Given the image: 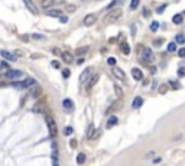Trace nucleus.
Wrapping results in <instances>:
<instances>
[{
    "label": "nucleus",
    "instance_id": "ddd939ff",
    "mask_svg": "<svg viewBox=\"0 0 185 166\" xmlns=\"http://www.w3.org/2000/svg\"><path fill=\"white\" fill-rule=\"evenodd\" d=\"M143 104V98L142 97H136V98L132 101V108H140Z\"/></svg>",
    "mask_w": 185,
    "mask_h": 166
},
{
    "label": "nucleus",
    "instance_id": "2f4dec72",
    "mask_svg": "<svg viewBox=\"0 0 185 166\" xmlns=\"http://www.w3.org/2000/svg\"><path fill=\"white\" fill-rule=\"evenodd\" d=\"M169 84L172 85V88H174V90H178V88H181V84H179L178 81H175V80L169 81Z\"/></svg>",
    "mask_w": 185,
    "mask_h": 166
},
{
    "label": "nucleus",
    "instance_id": "7c9ffc66",
    "mask_svg": "<svg viewBox=\"0 0 185 166\" xmlns=\"http://www.w3.org/2000/svg\"><path fill=\"white\" fill-rule=\"evenodd\" d=\"M168 51H169V52H175V51H177V43H175V42L168 43Z\"/></svg>",
    "mask_w": 185,
    "mask_h": 166
},
{
    "label": "nucleus",
    "instance_id": "9b49d317",
    "mask_svg": "<svg viewBox=\"0 0 185 166\" xmlns=\"http://www.w3.org/2000/svg\"><path fill=\"white\" fill-rule=\"evenodd\" d=\"M132 75H133V78L138 80V81L143 80V72H142L139 68H132Z\"/></svg>",
    "mask_w": 185,
    "mask_h": 166
},
{
    "label": "nucleus",
    "instance_id": "4468645a",
    "mask_svg": "<svg viewBox=\"0 0 185 166\" xmlns=\"http://www.w3.org/2000/svg\"><path fill=\"white\" fill-rule=\"evenodd\" d=\"M46 16H51V18H58V16H62V12L58 10V9H52V10H48L46 12Z\"/></svg>",
    "mask_w": 185,
    "mask_h": 166
},
{
    "label": "nucleus",
    "instance_id": "6ab92c4d",
    "mask_svg": "<svg viewBox=\"0 0 185 166\" xmlns=\"http://www.w3.org/2000/svg\"><path fill=\"white\" fill-rule=\"evenodd\" d=\"M114 93H116V97H119V98H122V97L125 95L123 90H122L120 85H117V84H114Z\"/></svg>",
    "mask_w": 185,
    "mask_h": 166
},
{
    "label": "nucleus",
    "instance_id": "f8f14e48",
    "mask_svg": "<svg viewBox=\"0 0 185 166\" xmlns=\"http://www.w3.org/2000/svg\"><path fill=\"white\" fill-rule=\"evenodd\" d=\"M0 55H2L5 59H9V61H15V59H16V55L10 53L9 51H0Z\"/></svg>",
    "mask_w": 185,
    "mask_h": 166
},
{
    "label": "nucleus",
    "instance_id": "2eb2a0df",
    "mask_svg": "<svg viewBox=\"0 0 185 166\" xmlns=\"http://www.w3.org/2000/svg\"><path fill=\"white\" fill-rule=\"evenodd\" d=\"M119 123V119L116 117V116H112L110 119L107 120V129H110V127H113V126H116Z\"/></svg>",
    "mask_w": 185,
    "mask_h": 166
},
{
    "label": "nucleus",
    "instance_id": "c756f323",
    "mask_svg": "<svg viewBox=\"0 0 185 166\" xmlns=\"http://www.w3.org/2000/svg\"><path fill=\"white\" fill-rule=\"evenodd\" d=\"M139 3H140V0H132V2H130V9H132V10L138 9V7H139Z\"/></svg>",
    "mask_w": 185,
    "mask_h": 166
},
{
    "label": "nucleus",
    "instance_id": "72a5a7b5",
    "mask_svg": "<svg viewBox=\"0 0 185 166\" xmlns=\"http://www.w3.org/2000/svg\"><path fill=\"white\" fill-rule=\"evenodd\" d=\"M162 42H164V40H162V38L155 39V40H153V46H161V45H162Z\"/></svg>",
    "mask_w": 185,
    "mask_h": 166
},
{
    "label": "nucleus",
    "instance_id": "1a4fd4ad",
    "mask_svg": "<svg viewBox=\"0 0 185 166\" xmlns=\"http://www.w3.org/2000/svg\"><path fill=\"white\" fill-rule=\"evenodd\" d=\"M91 72H92L91 66H88L87 69H84V71H83V74H81V77H80V82H84L87 78H90V77H91Z\"/></svg>",
    "mask_w": 185,
    "mask_h": 166
},
{
    "label": "nucleus",
    "instance_id": "a19ab883",
    "mask_svg": "<svg viewBox=\"0 0 185 166\" xmlns=\"http://www.w3.org/2000/svg\"><path fill=\"white\" fill-rule=\"evenodd\" d=\"M178 53H179L181 58H185V48H181V49L178 51Z\"/></svg>",
    "mask_w": 185,
    "mask_h": 166
},
{
    "label": "nucleus",
    "instance_id": "4c0bfd02",
    "mask_svg": "<svg viewBox=\"0 0 185 166\" xmlns=\"http://www.w3.org/2000/svg\"><path fill=\"white\" fill-rule=\"evenodd\" d=\"M107 64H109V65H112V66H114V64H116V58H109V59H107Z\"/></svg>",
    "mask_w": 185,
    "mask_h": 166
},
{
    "label": "nucleus",
    "instance_id": "cd10ccee",
    "mask_svg": "<svg viewBox=\"0 0 185 166\" xmlns=\"http://www.w3.org/2000/svg\"><path fill=\"white\" fill-rule=\"evenodd\" d=\"M31 38H32V39H35V40L45 39V36H44V35H39V33H32V35H31Z\"/></svg>",
    "mask_w": 185,
    "mask_h": 166
},
{
    "label": "nucleus",
    "instance_id": "ea45409f",
    "mask_svg": "<svg viewBox=\"0 0 185 166\" xmlns=\"http://www.w3.org/2000/svg\"><path fill=\"white\" fill-rule=\"evenodd\" d=\"M67 10H68V12H75V10H77V7L73 6V5H67Z\"/></svg>",
    "mask_w": 185,
    "mask_h": 166
},
{
    "label": "nucleus",
    "instance_id": "8fccbe9b",
    "mask_svg": "<svg viewBox=\"0 0 185 166\" xmlns=\"http://www.w3.org/2000/svg\"><path fill=\"white\" fill-rule=\"evenodd\" d=\"M23 2H25V3H28V2H31V0H23Z\"/></svg>",
    "mask_w": 185,
    "mask_h": 166
},
{
    "label": "nucleus",
    "instance_id": "f03ea898",
    "mask_svg": "<svg viewBox=\"0 0 185 166\" xmlns=\"http://www.w3.org/2000/svg\"><path fill=\"white\" fill-rule=\"evenodd\" d=\"M122 13H123V10H122V9H119V7L113 9L112 12L107 14L106 22H107V23H113V22H116V20H117V19L120 18V16H122Z\"/></svg>",
    "mask_w": 185,
    "mask_h": 166
},
{
    "label": "nucleus",
    "instance_id": "09e8293b",
    "mask_svg": "<svg viewBox=\"0 0 185 166\" xmlns=\"http://www.w3.org/2000/svg\"><path fill=\"white\" fill-rule=\"evenodd\" d=\"M52 52L55 53V55H58V53H60V49H57V48H54V49H52Z\"/></svg>",
    "mask_w": 185,
    "mask_h": 166
},
{
    "label": "nucleus",
    "instance_id": "20e7f679",
    "mask_svg": "<svg viewBox=\"0 0 185 166\" xmlns=\"http://www.w3.org/2000/svg\"><path fill=\"white\" fill-rule=\"evenodd\" d=\"M22 75H23V72L19 69H9L7 72H5V77L9 80H16V78H20Z\"/></svg>",
    "mask_w": 185,
    "mask_h": 166
},
{
    "label": "nucleus",
    "instance_id": "f3484780",
    "mask_svg": "<svg viewBox=\"0 0 185 166\" xmlns=\"http://www.w3.org/2000/svg\"><path fill=\"white\" fill-rule=\"evenodd\" d=\"M120 49H122V52L125 53V55H129V53H130V46H129V43H127V42H122Z\"/></svg>",
    "mask_w": 185,
    "mask_h": 166
},
{
    "label": "nucleus",
    "instance_id": "b1692460",
    "mask_svg": "<svg viewBox=\"0 0 185 166\" xmlns=\"http://www.w3.org/2000/svg\"><path fill=\"white\" fill-rule=\"evenodd\" d=\"M122 3H123V0H113L112 3L107 6V9H109V10H110V9H114L117 5H122Z\"/></svg>",
    "mask_w": 185,
    "mask_h": 166
},
{
    "label": "nucleus",
    "instance_id": "a18cd8bd",
    "mask_svg": "<svg viewBox=\"0 0 185 166\" xmlns=\"http://www.w3.org/2000/svg\"><path fill=\"white\" fill-rule=\"evenodd\" d=\"M166 6H168V5H162V6L159 7V9H158V12H159V13H162V12H164V9H165Z\"/></svg>",
    "mask_w": 185,
    "mask_h": 166
},
{
    "label": "nucleus",
    "instance_id": "dca6fc26",
    "mask_svg": "<svg viewBox=\"0 0 185 166\" xmlns=\"http://www.w3.org/2000/svg\"><path fill=\"white\" fill-rule=\"evenodd\" d=\"M62 107H64V108H67V110H73V108H74V103L70 98H65L64 101H62Z\"/></svg>",
    "mask_w": 185,
    "mask_h": 166
},
{
    "label": "nucleus",
    "instance_id": "c85d7f7f",
    "mask_svg": "<svg viewBox=\"0 0 185 166\" xmlns=\"http://www.w3.org/2000/svg\"><path fill=\"white\" fill-rule=\"evenodd\" d=\"M175 40H177L178 43H184V42H185V38H184V35H182V33H178V35L175 36Z\"/></svg>",
    "mask_w": 185,
    "mask_h": 166
},
{
    "label": "nucleus",
    "instance_id": "5701e85b",
    "mask_svg": "<svg viewBox=\"0 0 185 166\" xmlns=\"http://www.w3.org/2000/svg\"><path fill=\"white\" fill-rule=\"evenodd\" d=\"M172 22H174L175 25H181V23H182V16H181V14H175V16L172 18Z\"/></svg>",
    "mask_w": 185,
    "mask_h": 166
},
{
    "label": "nucleus",
    "instance_id": "aec40b11",
    "mask_svg": "<svg viewBox=\"0 0 185 166\" xmlns=\"http://www.w3.org/2000/svg\"><path fill=\"white\" fill-rule=\"evenodd\" d=\"M54 2H55V0H42L41 7H42V9H48V7H51L54 5Z\"/></svg>",
    "mask_w": 185,
    "mask_h": 166
},
{
    "label": "nucleus",
    "instance_id": "f257e3e1",
    "mask_svg": "<svg viewBox=\"0 0 185 166\" xmlns=\"http://www.w3.org/2000/svg\"><path fill=\"white\" fill-rule=\"evenodd\" d=\"M45 121H46V126H48V130H49V134H51L52 137H55V136H57V132H58V127H57L55 120H54L52 117H49V116H46Z\"/></svg>",
    "mask_w": 185,
    "mask_h": 166
},
{
    "label": "nucleus",
    "instance_id": "39448f33",
    "mask_svg": "<svg viewBox=\"0 0 185 166\" xmlns=\"http://www.w3.org/2000/svg\"><path fill=\"white\" fill-rule=\"evenodd\" d=\"M29 94H31V97H33V98H38V97H41V94H42V90H41V87L38 84H35V85L29 87Z\"/></svg>",
    "mask_w": 185,
    "mask_h": 166
},
{
    "label": "nucleus",
    "instance_id": "6e6552de",
    "mask_svg": "<svg viewBox=\"0 0 185 166\" xmlns=\"http://www.w3.org/2000/svg\"><path fill=\"white\" fill-rule=\"evenodd\" d=\"M61 56H62V59H64L65 64H73L74 62V55L71 52H68V51H64L61 53Z\"/></svg>",
    "mask_w": 185,
    "mask_h": 166
},
{
    "label": "nucleus",
    "instance_id": "7ed1b4c3",
    "mask_svg": "<svg viewBox=\"0 0 185 166\" xmlns=\"http://www.w3.org/2000/svg\"><path fill=\"white\" fill-rule=\"evenodd\" d=\"M142 56H143V61H145V62H149V64L155 61V55H153L152 49H149V48H145V49H143Z\"/></svg>",
    "mask_w": 185,
    "mask_h": 166
},
{
    "label": "nucleus",
    "instance_id": "de8ad7c7",
    "mask_svg": "<svg viewBox=\"0 0 185 166\" xmlns=\"http://www.w3.org/2000/svg\"><path fill=\"white\" fill-rule=\"evenodd\" d=\"M22 39L25 40V42H28V40H29V36H28V35H22Z\"/></svg>",
    "mask_w": 185,
    "mask_h": 166
},
{
    "label": "nucleus",
    "instance_id": "412c9836",
    "mask_svg": "<svg viewBox=\"0 0 185 166\" xmlns=\"http://www.w3.org/2000/svg\"><path fill=\"white\" fill-rule=\"evenodd\" d=\"M25 5H26V7L29 9V10H31V12H32L33 14H38V9H36V7L33 6L32 0H31V2H28V3H25Z\"/></svg>",
    "mask_w": 185,
    "mask_h": 166
},
{
    "label": "nucleus",
    "instance_id": "e433bc0d",
    "mask_svg": "<svg viewBox=\"0 0 185 166\" xmlns=\"http://www.w3.org/2000/svg\"><path fill=\"white\" fill-rule=\"evenodd\" d=\"M70 75H71V71H70V69H64V71H62V77H64V78H68Z\"/></svg>",
    "mask_w": 185,
    "mask_h": 166
},
{
    "label": "nucleus",
    "instance_id": "9d476101",
    "mask_svg": "<svg viewBox=\"0 0 185 166\" xmlns=\"http://www.w3.org/2000/svg\"><path fill=\"white\" fill-rule=\"evenodd\" d=\"M113 74H114V77L116 78H119V80H125L126 78V75H125V71L122 69V68H113Z\"/></svg>",
    "mask_w": 185,
    "mask_h": 166
},
{
    "label": "nucleus",
    "instance_id": "c9c22d12",
    "mask_svg": "<svg viewBox=\"0 0 185 166\" xmlns=\"http://www.w3.org/2000/svg\"><path fill=\"white\" fill-rule=\"evenodd\" d=\"M178 75H179V77H185V66L178 68Z\"/></svg>",
    "mask_w": 185,
    "mask_h": 166
},
{
    "label": "nucleus",
    "instance_id": "58836bf2",
    "mask_svg": "<svg viewBox=\"0 0 185 166\" xmlns=\"http://www.w3.org/2000/svg\"><path fill=\"white\" fill-rule=\"evenodd\" d=\"M12 85H13L15 88H25V85H23V82H13Z\"/></svg>",
    "mask_w": 185,
    "mask_h": 166
},
{
    "label": "nucleus",
    "instance_id": "79ce46f5",
    "mask_svg": "<svg viewBox=\"0 0 185 166\" xmlns=\"http://www.w3.org/2000/svg\"><path fill=\"white\" fill-rule=\"evenodd\" d=\"M60 22L61 23H67V22H68V18H67V16H60Z\"/></svg>",
    "mask_w": 185,
    "mask_h": 166
},
{
    "label": "nucleus",
    "instance_id": "a211bd4d",
    "mask_svg": "<svg viewBox=\"0 0 185 166\" xmlns=\"http://www.w3.org/2000/svg\"><path fill=\"white\" fill-rule=\"evenodd\" d=\"M36 84V81H35V78H32V77H29V78H26V80L23 81V85H25V88H29V87H32Z\"/></svg>",
    "mask_w": 185,
    "mask_h": 166
},
{
    "label": "nucleus",
    "instance_id": "bb28decb",
    "mask_svg": "<svg viewBox=\"0 0 185 166\" xmlns=\"http://www.w3.org/2000/svg\"><path fill=\"white\" fill-rule=\"evenodd\" d=\"M158 29H159V22L153 20L152 23H151V30H152V32H156Z\"/></svg>",
    "mask_w": 185,
    "mask_h": 166
},
{
    "label": "nucleus",
    "instance_id": "4be33fe9",
    "mask_svg": "<svg viewBox=\"0 0 185 166\" xmlns=\"http://www.w3.org/2000/svg\"><path fill=\"white\" fill-rule=\"evenodd\" d=\"M94 132H96V130H94V126H92V124H90V126H88V129H87V137H88V139H92Z\"/></svg>",
    "mask_w": 185,
    "mask_h": 166
},
{
    "label": "nucleus",
    "instance_id": "f704fd0d",
    "mask_svg": "<svg viewBox=\"0 0 185 166\" xmlns=\"http://www.w3.org/2000/svg\"><path fill=\"white\" fill-rule=\"evenodd\" d=\"M166 91H168V85H165V84H164V85L159 87V93H161V94H165Z\"/></svg>",
    "mask_w": 185,
    "mask_h": 166
},
{
    "label": "nucleus",
    "instance_id": "a878e982",
    "mask_svg": "<svg viewBox=\"0 0 185 166\" xmlns=\"http://www.w3.org/2000/svg\"><path fill=\"white\" fill-rule=\"evenodd\" d=\"M84 162H86V155H84V153H80L78 156H77V163H78V165H83Z\"/></svg>",
    "mask_w": 185,
    "mask_h": 166
},
{
    "label": "nucleus",
    "instance_id": "c03bdc74",
    "mask_svg": "<svg viewBox=\"0 0 185 166\" xmlns=\"http://www.w3.org/2000/svg\"><path fill=\"white\" fill-rule=\"evenodd\" d=\"M70 146L73 147V149H74V147H77V140H75V139L71 140V142H70Z\"/></svg>",
    "mask_w": 185,
    "mask_h": 166
},
{
    "label": "nucleus",
    "instance_id": "49530a36",
    "mask_svg": "<svg viewBox=\"0 0 185 166\" xmlns=\"http://www.w3.org/2000/svg\"><path fill=\"white\" fill-rule=\"evenodd\" d=\"M52 66H54V68H60V64H58V61H52Z\"/></svg>",
    "mask_w": 185,
    "mask_h": 166
},
{
    "label": "nucleus",
    "instance_id": "393cba45",
    "mask_svg": "<svg viewBox=\"0 0 185 166\" xmlns=\"http://www.w3.org/2000/svg\"><path fill=\"white\" fill-rule=\"evenodd\" d=\"M87 51H88V46H81L75 51V55H84V53H87Z\"/></svg>",
    "mask_w": 185,
    "mask_h": 166
},
{
    "label": "nucleus",
    "instance_id": "37998d69",
    "mask_svg": "<svg viewBox=\"0 0 185 166\" xmlns=\"http://www.w3.org/2000/svg\"><path fill=\"white\" fill-rule=\"evenodd\" d=\"M149 14H151V10H149V9H143V16H145V18H149Z\"/></svg>",
    "mask_w": 185,
    "mask_h": 166
},
{
    "label": "nucleus",
    "instance_id": "423d86ee",
    "mask_svg": "<svg viewBox=\"0 0 185 166\" xmlns=\"http://www.w3.org/2000/svg\"><path fill=\"white\" fill-rule=\"evenodd\" d=\"M99 80H100V74H94L91 78H90V81L87 82L86 88H87V90H91L92 87H94L96 84H97V82H99Z\"/></svg>",
    "mask_w": 185,
    "mask_h": 166
},
{
    "label": "nucleus",
    "instance_id": "0eeeda50",
    "mask_svg": "<svg viewBox=\"0 0 185 166\" xmlns=\"http://www.w3.org/2000/svg\"><path fill=\"white\" fill-rule=\"evenodd\" d=\"M96 22H97V16L96 14H87L84 18V25L86 26H92Z\"/></svg>",
    "mask_w": 185,
    "mask_h": 166
},
{
    "label": "nucleus",
    "instance_id": "473e14b6",
    "mask_svg": "<svg viewBox=\"0 0 185 166\" xmlns=\"http://www.w3.org/2000/svg\"><path fill=\"white\" fill-rule=\"evenodd\" d=\"M73 127L71 126H67L65 129H64V134H65V136H71V134H73Z\"/></svg>",
    "mask_w": 185,
    "mask_h": 166
}]
</instances>
